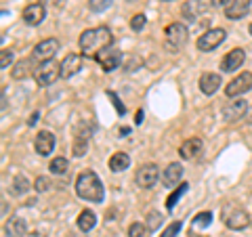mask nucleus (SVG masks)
Here are the masks:
<instances>
[{
    "label": "nucleus",
    "instance_id": "1",
    "mask_svg": "<svg viewBox=\"0 0 252 237\" xmlns=\"http://www.w3.org/2000/svg\"><path fill=\"white\" fill-rule=\"evenodd\" d=\"M112 42H114V36H112V31H109V28L101 26V28H93V30L82 31L78 46H80V53L86 55V57H97L103 49L112 46Z\"/></svg>",
    "mask_w": 252,
    "mask_h": 237
},
{
    "label": "nucleus",
    "instance_id": "2",
    "mask_svg": "<svg viewBox=\"0 0 252 237\" xmlns=\"http://www.w3.org/2000/svg\"><path fill=\"white\" fill-rule=\"evenodd\" d=\"M76 193H78V197H82L86 202H93V204L103 202L105 189H103L101 178L97 177V172H93V170L80 172V177L76 178Z\"/></svg>",
    "mask_w": 252,
    "mask_h": 237
},
{
    "label": "nucleus",
    "instance_id": "3",
    "mask_svg": "<svg viewBox=\"0 0 252 237\" xmlns=\"http://www.w3.org/2000/svg\"><path fill=\"white\" fill-rule=\"evenodd\" d=\"M223 223L231 231H242V229H246L250 225V216L244 208L227 204V208H223Z\"/></svg>",
    "mask_w": 252,
    "mask_h": 237
},
{
    "label": "nucleus",
    "instance_id": "4",
    "mask_svg": "<svg viewBox=\"0 0 252 237\" xmlns=\"http://www.w3.org/2000/svg\"><path fill=\"white\" fill-rule=\"evenodd\" d=\"M225 38H227V31L223 28H212L198 38V49L200 51H215L225 42Z\"/></svg>",
    "mask_w": 252,
    "mask_h": 237
},
{
    "label": "nucleus",
    "instance_id": "5",
    "mask_svg": "<svg viewBox=\"0 0 252 237\" xmlns=\"http://www.w3.org/2000/svg\"><path fill=\"white\" fill-rule=\"evenodd\" d=\"M164 36H166V42L172 46V49H181V46H185L187 40H189V30H187L185 23L175 21L166 28Z\"/></svg>",
    "mask_w": 252,
    "mask_h": 237
},
{
    "label": "nucleus",
    "instance_id": "6",
    "mask_svg": "<svg viewBox=\"0 0 252 237\" xmlns=\"http://www.w3.org/2000/svg\"><path fill=\"white\" fill-rule=\"evenodd\" d=\"M250 89H252V74L250 72H244L240 76H235L233 80L225 86V94L229 99H235V97H242V94H246Z\"/></svg>",
    "mask_w": 252,
    "mask_h": 237
},
{
    "label": "nucleus",
    "instance_id": "7",
    "mask_svg": "<svg viewBox=\"0 0 252 237\" xmlns=\"http://www.w3.org/2000/svg\"><path fill=\"white\" fill-rule=\"evenodd\" d=\"M59 53V40L57 38H46V40L38 42L32 51V57L40 63H46V61H53V57Z\"/></svg>",
    "mask_w": 252,
    "mask_h": 237
},
{
    "label": "nucleus",
    "instance_id": "8",
    "mask_svg": "<svg viewBox=\"0 0 252 237\" xmlns=\"http://www.w3.org/2000/svg\"><path fill=\"white\" fill-rule=\"evenodd\" d=\"M94 61L103 67V72H114V69L122 63V51L116 49V46H107V49H103L97 57H94Z\"/></svg>",
    "mask_w": 252,
    "mask_h": 237
},
{
    "label": "nucleus",
    "instance_id": "9",
    "mask_svg": "<svg viewBox=\"0 0 252 237\" xmlns=\"http://www.w3.org/2000/svg\"><path fill=\"white\" fill-rule=\"evenodd\" d=\"M158 178H160V170H158L156 164H143V166H139V170H137V175H135V180H137V185L141 189H152V187H156Z\"/></svg>",
    "mask_w": 252,
    "mask_h": 237
},
{
    "label": "nucleus",
    "instance_id": "10",
    "mask_svg": "<svg viewBox=\"0 0 252 237\" xmlns=\"http://www.w3.org/2000/svg\"><path fill=\"white\" fill-rule=\"evenodd\" d=\"M80 69H82V55L80 53H69L59 63V78L69 80V78L76 76Z\"/></svg>",
    "mask_w": 252,
    "mask_h": 237
},
{
    "label": "nucleus",
    "instance_id": "11",
    "mask_svg": "<svg viewBox=\"0 0 252 237\" xmlns=\"http://www.w3.org/2000/svg\"><path fill=\"white\" fill-rule=\"evenodd\" d=\"M34 76H36V82L40 86H51L59 78V63H55V61L40 63L38 69L34 72Z\"/></svg>",
    "mask_w": 252,
    "mask_h": 237
},
{
    "label": "nucleus",
    "instance_id": "12",
    "mask_svg": "<svg viewBox=\"0 0 252 237\" xmlns=\"http://www.w3.org/2000/svg\"><path fill=\"white\" fill-rule=\"evenodd\" d=\"M210 6H212V0H189V2L183 4L181 13H183V17H185V19L193 21V19H198L200 15L208 13V11H210Z\"/></svg>",
    "mask_w": 252,
    "mask_h": 237
},
{
    "label": "nucleus",
    "instance_id": "13",
    "mask_svg": "<svg viewBox=\"0 0 252 237\" xmlns=\"http://www.w3.org/2000/svg\"><path fill=\"white\" fill-rule=\"evenodd\" d=\"M246 114H248V101L246 99H235L223 107V118L227 122H238Z\"/></svg>",
    "mask_w": 252,
    "mask_h": 237
},
{
    "label": "nucleus",
    "instance_id": "14",
    "mask_svg": "<svg viewBox=\"0 0 252 237\" xmlns=\"http://www.w3.org/2000/svg\"><path fill=\"white\" fill-rule=\"evenodd\" d=\"M46 17V6L42 2H32L23 9V23L28 26H40Z\"/></svg>",
    "mask_w": 252,
    "mask_h": 237
},
{
    "label": "nucleus",
    "instance_id": "15",
    "mask_svg": "<svg viewBox=\"0 0 252 237\" xmlns=\"http://www.w3.org/2000/svg\"><path fill=\"white\" fill-rule=\"evenodd\" d=\"M34 149H36V153L38 155H51L53 153V149H55V134L49 132V130H40L36 134V141H34Z\"/></svg>",
    "mask_w": 252,
    "mask_h": 237
},
{
    "label": "nucleus",
    "instance_id": "16",
    "mask_svg": "<svg viewBox=\"0 0 252 237\" xmlns=\"http://www.w3.org/2000/svg\"><path fill=\"white\" fill-rule=\"evenodd\" d=\"M244 61H246V53L242 49H233L229 51L220 61V69L227 74V72H235V69H240L244 65Z\"/></svg>",
    "mask_w": 252,
    "mask_h": 237
},
{
    "label": "nucleus",
    "instance_id": "17",
    "mask_svg": "<svg viewBox=\"0 0 252 237\" xmlns=\"http://www.w3.org/2000/svg\"><path fill=\"white\" fill-rule=\"evenodd\" d=\"M181 178H183V166L177 164V162H172L166 166V170L162 172V183L164 187H168V189H175L181 185Z\"/></svg>",
    "mask_w": 252,
    "mask_h": 237
},
{
    "label": "nucleus",
    "instance_id": "18",
    "mask_svg": "<svg viewBox=\"0 0 252 237\" xmlns=\"http://www.w3.org/2000/svg\"><path fill=\"white\" fill-rule=\"evenodd\" d=\"M202 149H204L202 139L193 137V139H187L185 143L179 147V155L183 157V160H195V157H200Z\"/></svg>",
    "mask_w": 252,
    "mask_h": 237
},
{
    "label": "nucleus",
    "instance_id": "19",
    "mask_svg": "<svg viewBox=\"0 0 252 237\" xmlns=\"http://www.w3.org/2000/svg\"><path fill=\"white\" fill-rule=\"evenodd\" d=\"M220 86H223V80H220V76L219 74H215V72H206V74H202V78H200V90L204 92V94H215Z\"/></svg>",
    "mask_w": 252,
    "mask_h": 237
},
{
    "label": "nucleus",
    "instance_id": "20",
    "mask_svg": "<svg viewBox=\"0 0 252 237\" xmlns=\"http://www.w3.org/2000/svg\"><path fill=\"white\" fill-rule=\"evenodd\" d=\"M248 9H250V0H231L229 6L225 9V15H227V19L238 21L248 13Z\"/></svg>",
    "mask_w": 252,
    "mask_h": 237
},
{
    "label": "nucleus",
    "instance_id": "21",
    "mask_svg": "<svg viewBox=\"0 0 252 237\" xmlns=\"http://www.w3.org/2000/svg\"><path fill=\"white\" fill-rule=\"evenodd\" d=\"M26 231H28V223L21 216L9 218V223H6V227H4L6 237H23V235H26Z\"/></svg>",
    "mask_w": 252,
    "mask_h": 237
},
{
    "label": "nucleus",
    "instance_id": "22",
    "mask_svg": "<svg viewBox=\"0 0 252 237\" xmlns=\"http://www.w3.org/2000/svg\"><path fill=\"white\" fill-rule=\"evenodd\" d=\"M76 225H78L80 231L89 233V231H93V229H94V225H97V216H94L93 210H82L80 216H78V220H76Z\"/></svg>",
    "mask_w": 252,
    "mask_h": 237
},
{
    "label": "nucleus",
    "instance_id": "23",
    "mask_svg": "<svg viewBox=\"0 0 252 237\" xmlns=\"http://www.w3.org/2000/svg\"><path fill=\"white\" fill-rule=\"evenodd\" d=\"M130 166V155L124 153V151H118L109 157V170L112 172H122Z\"/></svg>",
    "mask_w": 252,
    "mask_h": 237
},
{
    "label": "nucleus",
    "instance_id": "24",
    "mask_svg": "<svg viewBox=\"0 0 252 237\" xmlns=\"http://www.w3.org/2000/svg\"><path fill=\"white\" fill-rule=\"evenodd\" d=\"M30 74H32V61L30 59L17 61V63H15V67H13V72H11L13 80H26Z\"/></svg>",
    "mask_w": 252,
    "mask_h": 237
},
{
    "label": "nucleus",
    "instance_id": "25",
    "mask_svg": "<svg viewBox=\"0 0 252 237\" xmlns=\"http://www.w3.org/2000/svg\"><path fill=\"white\" fill-rule=\"evenodd\" d=\"M72 151H74V157H84L86 155V151H89V137H86V134H80V132L76 134Z\"/></svg>",
    "mask_w": 252,
    "mask_h": 237
},
{
    "label": "nucleus",
    "instance_id": "26",
    "mask_svg": "<svg viewBox=\"0 0 252 237\" xmlns=\"http://www.w3.org/2000/svg\"><path fill=\"white\" fill-rule=\"evenodd\" d=\"M187 189H189V185L187 183H181L177 189H175V191H172L170 195H168V200H166V210L170 212L172 208H175V204L181 200V197H183L185 193H187Z\"/></svg>",
    "mask_w": 252,
    "mask_h": 237
},
{
    "label": "nucleus",
    "instance_id": "27",
    "mask_svg": "<svg viewBox=\"0 0 252 237\" xmlns=\"http://www.w3.org/2000/svg\"><path fill=\"white\" fill-rule=\"evenodd\" d=\"M67 168H69V162L65 160V157H55V160H51V164H49V170L53 172V175H59V177L65 175Z\"/></svg>",
    "mask_w": 252,
    "mask_h": 237
},
{
    "label": "nucleus",
    "instance_id": "28",
    "mask_svg": "<svg viewBox=\"0 0 252 237\" xmlns=\"http://www.w3.org/2000/svg\"><path fill=\"white\" fill-rule=\"evenodd\" d=\"M210 223H212V212H200V214H195L193 220H191V225L200 227V229L210 227Z\"/></svg>",
    "mask_w": 252,
    "mask_h": 237
},
{
    "label": "nucleus",
    "instance_id": "29",
    "mask_svg": "<svg viewBox=\"0 0 252 237\" xmlns=\"http://www.w3.org/2000/svg\"><path fill=\"white\" fill-rule=\"evenodd\" d=\"M28 189H30V180H28L26 177H17V178L13 180V189H11V191H13L15 195H21V193H26Z\"/></svg>",
    "mask_w": 252,
    "mask_h": 237
},
{
    "label": "nucleus",
    "instance_id": "30",
    "mask_svg": "<svg viewBox=\"0 0 252 237\" xmlns=\"http://www.w3.org/2000/svg\"><path fill=\"white\" fill-rule=\"evenodd\" d=\"M149 229L143 225V223H132L128 227V237H147Z\"/></svg>",
    "mask_w": 252,
    "mask_h": 237
},
{
    "label": "nucleus",
    "instance_id": "31",
    "mask_svg": "<svg viewBox=\"0 0 252 237\" xmlns=\"http://www.w3.org/2000/svg\"><path fill=\"white\" fill-rule=\"evenodd\" d=\"M162 220H164V218L160 216V212L152 210V212L147 214V229H149V231H156V229L162 225Z\"/></svg>",
    "mask_w": 252,
    "mask_h": 237
},
{
    "label": "nucleus",
    "instance_id": "32",
    "mask_svg": "<svg viewBox=\"0 0 252 237\" xmlns=\"http://www.w3.org/2000/svg\"><path fill=\"white\" fill-rule=\"evenodd\" d=\"M89 6L93 13H103L112 6V0H89Z\"/></svg>",
    "mask_w": 252,
    "mask_h": 237
},
{
    "label": "nucleus",
    "instance_id": "33",
    "mask_svg": "<svg viewBox=\"0 0 252 237\" xmlns=\"http://www.w3.org/2000/svg\"><path fill=\"white\" fill-rule=\"evenodd\" d=\"M181 229H183V223H181V220H175V223H170L166 229H164L160 237H177V233Z\"/></svg>",
    "mask_w": 252,
    "mask_h": 237
},
{
    "label": "nucleus",
    "instance_id": "34",
    "mask_svg": "<svg viewBox=\"0 0 252 237\" xmlns=\"http://www.w3.org/2000/svg\"><path fill=\"white\" fill-rule=\"evenodd\" d=\"M107 97L112 99V103H114V107H116V112H118V116H124L126 114V109H124V105H122V101H120V97L114 92V90H107Z\"/></svg>",
    "mask_w": 252,
    "mask_h": 237
},
{
    "label": "nucleus",
    "instance_id": "35",
    "mask_svg": "<svg viewBox=\"0 0 252 237\" xmlns=\"http://www.w3.org/2000/svg\"><path fill=\"white\" fill-rule=\"evenodd\" d=\"M34 189H36L38 193H46L51 189V180L46 178V177H38L36 183H34Z\"/></svg>",
    "mask_w": 252,
    "mask_h": 237
},
{
    "label": "nucleus",
    "instance_id": "36",
    "mask_svg": "<svg viewBox=\"0 0 252 237\" xmlns=\"http://www.w3.org/2000/svg\"><path fill=\"white\" fill-rule=\"evenodd\" d=\"M145 23H147V19H145V15H135V17L130 19V28L135 30V31H141L145 28Z\"/></svg>",
    "mask_w": 252,
    "mask_h": 237
},
{
    "label": "nucleus",
    "instance_id": "37",
    "mask_svg": "<svg viewBox=\"0 0 252 237\" xmlns=\"http://www.w3.org/2000/svg\"><path fill=\"white\" fill-rule=\"evenodd\" d=\"M13 63V51H2L0 53V67L6 69Z\"/></svg>",
    "mask_w": 252,
    "mask_h": 237
},
{
    "label": "nucleus",
    "instance_id": "38",
    "mask_svg": "<svg viewBox=\"0 0 252 237\" xmlns=\"http://www.w3.org/2000/svg\"><path fill=\"white\" fill-rule=\"evenodd\" d=\"M231 0H212V9H227Z\"/></svg>",
    "mask_w": 252,
    "mask_h": 237
},
{
    "label": "nucleus",
    "instance_id": "39",
    "mask_svg": "<svg viewBox=\"0 0 252 237\" xmlns=\"http://www.w3.org/2000/svg\"><path fill=\"white\" fill-rule=\"evenodd\" d=\"M38 122V112H34V114H32V118H30V126H34Z\"/></svg>",
    "mask_w": 252,
    "mask_h": 237
},
{
    "label": "nucleus",
    "instance_id": "40",
    "mask_svg": "<svg viewBox=\"0 0 252 237\" xmlns=\"http://www.w3.org/2000/svg\"><path fill=\"white\" fill-rule=\"evenodd\" d=\"M137 124H141V122H143V112H141V109H139V112H137V120H135Z\"/></svg>",
    "mask_w": 252,
    "mask_h": 237
},
{
    "label": "nucleus",
    "instance_id": "41",
    "mask_svg": "<svg viewBox=\"0 0 252 237\" xmlns=\"http://www.w3.org/2000/svg\"><path fill=\"white\" fill-rule=\"evenodd\" d=\"M46 2H51V4H61L63 0H42V4H46Z\"/></svg>",
    "mask_w": 252,
    "mask_h": 237
},
{
    "label": "nucleus",
    "instance_id": "42",
    "mask_svg": "<svg viewBox=\"0 0 252 237\" xmlns=\"http://www.w3.org/2000/svg\"><path fill=\"white\" fill-rule=\"evenodd\" d=\"M4 107H6V90L2 89V109H4Z\"/></svg>",
    "mask_w": 252,
    "mask_h": 237
},
{
    "label": "nucleus",
    "instance_id": "43",
    "mask_svg": "<svg viewBox=\"0 0 252 237\" xmlns=\"http://www.w3.org/2000/svg\"><path fill=\"white\" fill-rule=\"evenodd\" d=\"M246 122H252V112H250V116H248V120Z\"/></svg>",
    "mask_w": 252,
    "mask_h": 237
},
{
    "label": "nucleus",
    "instance_id": "44",
    "mask_svg": "<svg viewBox=\"0 0 252 237\" xmlns=\"http://www.w3.org/2000/svg\"><path fill=\"white\" fill-rule=\"evenodd\" d=\"M248 31H250V36H252V23H250V28H248Z\"/></svg>",
    "mask_w": 252,
    "mask_h": 237
},
{
    "label": "nucleus",
    "instance_id": "45",
    "mask_svg": "<svg viewBox=\"0 0 252 237\" xmlns=\"http://www.w3.org/2000/svg\"><path fill=\"white\" fill-rule=\"evenodd\" d=\"M4 2H6V0H4Z\"/></svg>",
    "mask_w": 252,
    "mask_h": 237
}]
</instances>
